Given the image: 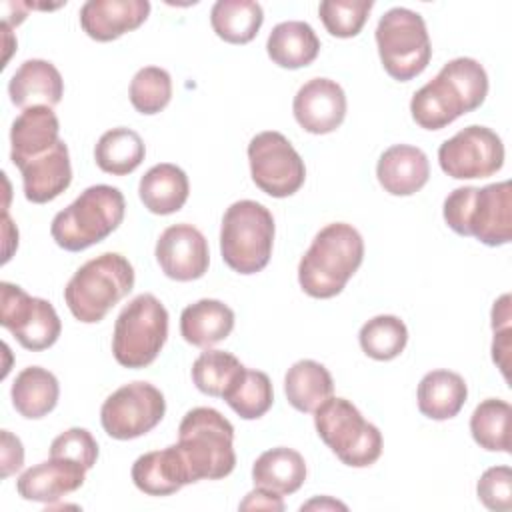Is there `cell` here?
I'll return each mask as SVG.
<instances>
[{
    "instance_id": "6da1fadb",
    "label": "cell",
    "mask_w": 512,
    "mask_h": 512,
    "mask_svg": "<svg viewBox=\"0 0 512 512\" xmlns=\"http://www.w3.org/2000/svg\"><path fill=\"white\" fill-rule=\"evenodd\" d=\"M488 94V74L474 58H454L410 100L412 120L424 130H440L466 112L482 106Z\"/></svg>"
},
{
    "instance_id": "7a4b0ae2",
    "label": "cell",
    "mask_w": 512,
    "mask_h": 512,
    "mask_svg": "<svg viewBox=\"0 0 512 512\" xmlns=\"http://www.w3.org/2000/svg\"><path fill=\"white\" fill-rule=\"evenodd\" d=\"M364 258L360 232L346 222L324 226L298 264L300 288L312 298H334L356 274Z\"/></svg>"
},
{
    "instance_id": "3957f363",
    "label": "cell",
    "mask_w": 512,
    "mask_h": 512,
    "mask_svg": "<svg viewBox=\"0 0 512 512\" xmlns=\"http://www.w3.org/2000/svg\"><path fill=\"white\" fill-rule=\"evenodd\" d=\"M442 214L460 236H474L486 246L508 244L512 238V186L504 180L482 188H456L446 196Z\"/></svg>"
},
{
    "instance_id": "277c9868",
    "label": "cell",
    "mask_w": 512,
    "mask_h": 512,
    "mask_svg": "<svg viewBox=\"0 0 512 512\" xmlns=\"http://www.w3.org/2000/svg\"><path fill=\"white\" fill-rule=\"evenodd\" d=\"M190 480H220L236 466L234 426L218 410L198 406L184 414L176 442Z\"/></svg>"
},
{
    "instance_id": "5b68a950",
    "label": "cell",
    "mask_w": 512,
    "mask_h": 512,
    "mask_svg": "<svg viewBox=\"0 0 512 512\" xmlns=\"http://www.w3.org/2000/svg\"><path fill=\"white\" fill-rule=\"evenodd\" d=\"M134 288V268L118 252H104L82 264L64 288L72 316L84 324L100 322Z\"/></svg>"
},
{
    "instance_id": "8992f818",
    "label": "cell",
    "mask_w": 512,
    "mask_h": 512,
    "mask_svg": "<svg viewBox=\"0 0 512 512\" xmlns=\"http://www.w3.org/2000/svg\"><path fill=\"white\" fill-rule=\"evenodd\" d=\"M126 202L118 188L96 184L60 210L50 226L54 242L68 250H86L108 238L124 220Z\"/></svg>"
},
{
    "instance_id": "52a82bcc",
    "label": "cell",
    "mask_w": 512,
    "mask_h": 512,
    "mask_svg": "<svg viewBox=\"0 0 512 512\" xmlns=\"http://www.w3.org/2000/svg\"><path fill=\"white\" fill-rule=\"evenodd\" d=\"M274 244V218L256 200H238L228 206L220 228V254L238 274H256L266 268Z\"/></svg>"
},
{
    "instance_id": "ba28073f",
    "label": "cell",
    "mask_w": 512,
    "mask_h": 512,
    "mask_svg": "<svg viewBox=\"0 0 512 512\" xmlns=\"http://www.w3.org/2000/svg\"><path fill=\"white\" fill-rule=\"evenodd\" d=\"M314 426L320 440L336 458L352 468L372 466L382 454V434L366 422L360 410L346 398L330 396L314 410Z\"/></svg>"
},
{
    "instance_id": "9c48e42d",
    "label": "cell",
    "mask_w": 512,
    "mask_h": 512,
    "mask_svg": "<svg viewBox=\"0 0 512 512\" xmlns=\"http://www.w3.org/2000/svg\"><path fill=\"white\" fill-rule=\"evenodd\" d=\"M168 338V310L154 294H138L116 318L112 354L124 368L150 366Z\"/></svg>"
},
{
    "instance_id": "30bf717a",
    "label": "cell",
    "mask_w": 512,
    "mask_h": 512,
    "mask_svg": "<svg viewBox=\"0 0 512 512\" xmlns=\"http://www.w3.org/2000/svg\"><path fill=\"white\" fill-rule=\"evenodd\" d=\"M376 46L388 76L408 82L422 74L432 58L424 18L408 8H390L376 26Z\"/></svg>"
},
{
    "instance_id": "8fae6325",
    "label": "cell",
    "mask_w": 512,
    "mask_h": 512,
    "mask_svg": "<svg viewBox=\"0 0 512 512\" xmlns=\"http://www.w3.org/2000/svg\"><path fill=\"white\" fill-rule=\"evenodd\" d=\"M248 162L254 184L272 198L296 194L306 180L302 156L290 140L276 130L260 132L250 140Z\"/></svg>"
},
{
    "instance_id": "7c38bea8",
    "label": "cell",
    "mask_w": 512,
    "mask_h": 512,
    "mask_svg": "<svg viewBox=\"0 0 512 512\" xmlns=\"http://www.w3.org/2000/svg\"><path fill=\"white\" fill-rule=\"evenodd\" d=\"M166 412L164 394L150 382H130L114 390L100 408L104 432L116 440H132L148 434Z\"/></svg>"
},
{
    "instance_id": "4fadbf2b",
    "label": "cell",
    "mask_w": 512,
    "mask_h": 512,
    "mask_svg": "<svg viewBox=\"0 0 512 512\" xmlns=\"http://www.w3.org/2000/svg\"><path fill=\"white\" fill-rule=\"evenodd\" d=\"M0 324L32 352L50 348L62 332V322L48 300L30 296L10 282H0Z\"/></svg>"
},
{
    "instance_id": "5bb4252c",
    "label": "cell",
    "mask_w": 512,
    "mask_h": 512,
    "mask_svg": "<svg viewBox=\"0 0 512 512\" xmlns=\"http://www.w3.org/2000/svg\"><path fill=\"white\" fill-rule=\"evenodd\" d=\"M438 162L456 180L488 178L504 164V144L494 130L472 124L440 144Z\"/></svg>"
},
{
    "instance_id": "9a60e30c",
    "label": "cell",
    "mask_w": 512,
    "mask_h": 512,
    "mask_svg": "<svg viewBox=\"0 0 512 512\" xmlns=\"http://www.w3.org/2000/svg\"><path fill=\"white\" fill-rule=\"evenodd\" d=\"M154 254L162 272L178 282L202 278L210 264V252L204 234L186 222L168 226L160 234Z\"/></svg>"
},
{
    "instance_id": "2e32d148",
    "label": "cell",
    "mask_w": 512,
    "mask_h": 512,
    "mask_svg": "<svg viewBox=\"0 0 512 512\" xmlns=\"http://www.w3.org/2000/svg\"><path fill=\"white\" fill-rule=\"evenodd\" d=\"M292 112L306 132L330 134L344 122L346 94L330 78H312L296 92Z\"/></svg>"
},
{
    "instance_id": "e0dca14e",
    "label": "cell",
    "mask_w": 512,
    "mask_h": 512,
    "mask_svg": "<svg viewBox=\"0 0 512 512\" xmlns=\"http://www.w3.org/2000/svg\"><path fill=\"white\" fill-rule=\"evenodd\" d=\"M86 478V468L70 458L50 456L24 470L16 480V490L24 500L42 502L52 506L62 496L76 492Z\"/></svg>"
},
{
    "instance_id": "ac0fdd59",
    "label": "cell",
    "mask_w": 512,
    "mask_h": 512,
    "mask_svg": "<svg viewBox=\"0 0 512 512\" xmlns=\"http://www.w3.org/2000/svg\"><path fill=\"white\" fill-rule=\"evenodd\" d=\"M148 14V0H88L80 8V26L92 40L112 42L142 26Z\"/></svg>"
},
{
    "instance_id": "d6986e66",
    "label": "cell",
    "mask_w": 512,
    "mask_h": 512,
    "mask_svg": "<svg viewBox=\"0 0 512 512\" xmlns=\"http://www.w3.org/2000/svg\"><path fill=\"white\" fill-rule=\"evenodd\" d=\"M18 170L22 172V186L28 202L46 204L58 198L72 182V166L66 142L58 140L48 152L32 158Z\"/></svg>"
},
{
    "instance_id": "ffe728a7",
    "label": "cell",
    "mask_w": 512,
    "mask_h": 512,
    "mask_svg": "<svg viewBox=\"0 0 512 512\" xmlns=\"http://www.w3.org/2000/svg\"><path fill=\"white\" fill-rule=\"evenodd\" d=\"M130 474L134 486L148 496H170L192 484L188 466L176 444L138 456Z\"/></svg>"
},
{
    "instance_id": "44dd1931",
    "label": "cell",
    "mask_w": 512,
    "mask_h": 512,
    "mask_svg": "<svg viewBox=\"0 0 512 512\" xmlns=\"http://www.w3.org/2000/svg\"><path fill=\"white\" fill-rule=\"evenodd\" d=\"M380 186L392 196H412L430 178L428 156L410 144H394L382 152L376 164Z\"/></svg>"
},
{
    "instance_id": "7402d4cb",
    "label": "cell",
    "mask_w": 512,
    "mask_h": 512,
    "mask_svg": "<svg viewBox=\"0 0 512 512\" xmlns=\"http://www.w3.org/2000/svg\"><path fill=\"white\" fill-rule=\"evenodd\" d=\"M60 122L52 108L32 106L20 112L10 128V160L16 168L48 152L60 140Z\"/></svg>"
},
{
    "instance_id": "603a6c76",
    "label": "cell",
    "mask_w": 512,
    "mask_h": 512,
    "mask_svg": "<svg viewBox=\"0 0 512 512\" xmlns=\"http://www.w3.org/2000/svg\"><path fill=\"white\" fill-rule=\"evenodd\" d=\"M64 94V80L58 68L40 58L20 64L8 82L10 102L22 110L32 106H56Z\"/></svg>"
},
{
    "instance_id": "cb8c5ba5",
    "label": "cell",
    "mask_w": 512,
    "mask_h": 512,
    "mask_svg": "<svg viewBox=\"0 0 512 512\" xmlns=\"http://www.w3.org/2000/svg\"><path fill=\"white\" fill-rule=\"evenodd\" d=\"M234 328V312L228 304L202 298L188 304L180 314L182 338L198 348H210L230 336Z\"/></svg>"
},
{
    "instance_id": "d4e9b609",
    "label": "cell",
    "mask_w": 512,
    "mask_h": 512,
    "mask_svg": "<svg viewBox=\"0 0 512 512\" xmlns=\"http://www.w3.org/2000/svg\"><path fill=\"white\" fill-rule=\"evenodd\" d=\"M190 194L186 172L170 162L152 166L138 184V196L152 214L168 216L178 212Z\"/></svg>"
},
{
    "instance_id": "484cf974",
    "label": "cell",
    "mask_w": 512,
    "mask_h": 512,
    "mask_svg": "<svg viewBox=\"0 0 512 512\" xmlns=\"http://www.w3.org/2000/svg\"><path fill=\"white\" fill-rule=\"evenodd\" d=\"M266 52L280 68L296 70L312 64L320 52V40L314 28L302 20L280 22L266 40Z\"/></svg>"
},
{
    "instance_id": "4316f807",
    "label": "cell",
    "mask_w": 512,
    "mask_h": 512,
    "mask_svg": "<svg viewBox=\"0 0 512 512\" xmlns=\"http://www.w3.org/2000/svg\"><path fill=\"white\" fill-rule=\"evenodd\" d=\"M418 410L430 420L454 418L466 398L468 386L464 378L450 370H432L418 384Z\"/></svg>"
},
{
    "instance_id": "83f0119b",
    "label": "cell",
    "mask_w": 512,
    "mask_h": 512,
    "mask_svg": "<svg viewBox=\"0 0 512 512\" xmlns=\"http://www.w3.org/2000/svg\"><path fill=\"white\" fill-rule=\"evenodd\" d=\"M60 396L56 376L42 366H28L14 378L10 398L16 412L28 420H38L50 414Z\"/></svg>"
},
{
    "instance_id": "f1b7e54d",
    "label": "cell",
    "mask_w": 512,
    "mask_h": 512,
    "mask_svg": "<svg viewBox=\"0 0 512 512\" xmlns=\"http://www.w3.org/2000/svg\"><path fill=\"white\" fill-rule=\"evenodd\" d=\"M306 480V462L300 452L278 446L262 452L252 466L254 486L274 490L278 494H294Z\"/></svg>"
},
{
    "instance_id": "f546056e",
    "label": "cell",
    "mask_w": 512,
    "mask_h": 512,
    "mask_svg": "<svg viewBox=\"0 0 512 512\" xmlns=\"http://www.w3.org/2000/svg\"><path fill=\"white\" fill-rule=\"evenodd\" d=\"M284 392L298 412H314L334 392V382L324 364L316 360L294 362L284 376Z\"/></svg>"
},
{
    "instance_id": "4dcf8cb0",
    "label": "cell",
    "mask_w": 512,
    "mask_h": 512,
    "mask_svg": "<svg viewBox=\"0 0 512 512\" xmlns=\"http://www.w3.org/2000/svg\"><path fill=\"white\" fill-rule=\"evenodd\" d=\"M262 22V6L252 0H218L210 10L212 30L228 44H248Z\"/></svg>"
},
{
    "instance_id": "1f68e13d",
    "label": "cell",
    "mask_w": 512,
    "mask_h": 512,
    "mask_svg": "<svg viewBox=\"0 0 512 512\" xmlns=\"http://www.w3.org/2000/svg\"><path fill=\"white\" fill-rule=\"evenodd\" d=\"M146 156V146L138 132L130 128L106 130L94 148L96 166L112 176H126L134 172Z\"/></svg>"
},
{
    "instance_id": "d6a6232c",
    "label": "cell",
    "mask_w": 512,
    "mask_h": 512,
    "mask_svg": "<svg viewBox=\"0 0 512 512\" xmlns=\"http://www.w3.org/2000/svg\"><path fill=\"white\" fill-rule=\"evenodd\" d=\"M510 418L512 408L506 400H482L470 416V432L474 442L488 452L510 454Z\"/></svg>"
},
{
    "instance_id": "836d02e7",
    "label": "cell",
    "mask_w": 512,
    "mask_h": 512,
    "mask_svg": "<svg viewBox=\"0 0 512 512\" xmlns=\"http://www.w3.org/2000/svg\"><path fill=\"white\" fill-rule=\"evenodd\" d=\"M242 362L224 350H206L192 364V382L202 394L224 398L244 374Z\"/></svg>"
},
{
    "instance_id": "e575fe53",
    "label": "cell",
    "mask_w": 512,
    "mask_h": 512,
    "mask_svg": "<svg viewBox=\"0 0 512 512\" xmlns=\"http://www.w3.org/2000/svg\"><path fill=\"white\" fill-rule=\"evenodd\" d=\"M358 340L366 356L386 362L404 352L408 342V328L398 316L380 314L370 318L360 328Z\"/></svg>"
},
{
    "instance_id": "d590c367",
    "label": "cell",
    "mask_w": 512,
    "mask_h": 512,
    "mask_svg": "<svg viewBox=\"0 0 512 512\" xmlns=\"http://www.w3.org/2000/svg\"><path fill=\"white\" fill-rule=\"evenodd\" d=\"M224 400L240 418L258 420L272 408V382L266 372L246 368L238 382L224 394Z\"/></svg>"
},
{
    "instance_id": "8d00e7d4",
    "label": "cell",
    "mask_w": 512,
    "mask_h": 512,
    "mask_svg": "<svg viewBox=\"0 0 512 512\" xmlns=\"http://www.w3.org/2000/svg\"><path fill=\"white\" fill-rule=\"evenodd\" d=\"M128 96L140 114H158L172 98V78L160 66H144L134 74Z\"/></svg>"
},
{
    "instance_id": "74e56055",
    "label": "cell",
    "mask_w": 512,
    "mask_h": 512,
    "mask_svg": "<svg viewBox=\"0 0 512 512\" xmlns=\"http://www.w3.org/2000/svg\"><path fill=\"white\" fill-rule=\"evenodd\" d=\"M372 6V0H324L318 6V14L328 34L352 38L364 28Z\"/></svg>"
},
{
    "instance_id": "f35d334b",
    "label": "cell",
    "mask_w": 512,
    "mask_h": 512,
    "mask_svg": "<svg viewBox=\"0 0 512 512\" xmlns=\"http://www.w3.org/2000/svg\"><path fill=\"white\" fill-rule=\"evenodd\" d=\"M50 456L70 458L90 470L98 460V442L86 428H68L50 444Z\"/></svg>"
},
{
    "instance_id": "ab89813d",
    "label": "cell",
    "mask_w": 512,
    "mask_h": 512,
    "mask_svg": "<svg viewBox=\"0 0 512 512\" xmlns=\"http://www.w3.org/2000/svg\"><path fill=\"white\" fill-rule=\"evenodd\" d=\"M478 500L494 512L512 510V470L510 466H492L482 472L476 484Z\"/></svg>"
},
{
    "instance_id": "60d3db41",
    "label": "cell",
    "mask_w": 512,
    "mask_h": 512,
    "mask_svg": "<svg viewBox=\"0 0 512 512\" xmlns=\"http://www.w3.org/2000/svg\"><path fill=\"white\" fill-rule=\"evenodd\" d=\"M24 464V446L18 436L10 430H2V450H0V478H8L18 472Z\"/></svg>"
},
{
    "instance_id": "b9f144b4",
    "label": "cell",
    "mask_w": 512,
    "mask_h": 512,
    "mask_svg": "<svg viewBox=\"0 0 512 512\" xmlns=\"http://www.w3.org/2000/svg\"><path fill=\"white\" fill-rule=\"evenodd\" d=\"M238 508L240 510H272V512L278 510V512H282L284 500H282V494L262 488V486H256L252 492H248L244 496V500L238 504Z\"/></svg>"
},
{
    "instance_id": "7bdbcfd3",
    "label": "cell",
    "mask_w": 512,
    "mask_h": 512,
    "mask_svg": "<svg viewBox=\"0 0 512 512\" xmlns=\"http://www.w3.org/2000/svg\"><path fill=\"white\" fill-rule=\"evenodd\" d=\"M510 352H512V328L504 326V328L494 330L492 360L500 368V372L506 380H508V368H510Z\"/></svg>"
},
{
    "instance_id": "ee69618b",
    "label": "cell",
    "mask_w": 512,
    "mask_h": 512,
    "mask_svg": "<svg viewBox=\"0 0 512 512\" xmlns=\"http://www.w3.org/2000/svg\"><path fill=\"white\" fill-rule=\"evenodd\" d=\"M512 312H510V294H502L492 306V330L510 326Z\"/></svg>"
},
{
    "instance_id": "f6af8a7d",
    "label": "cell",
    "mask_w": 512,
    "mask_h": 512,
    "mask_svg": "<svg viewBox=\"0 0 512 512\" xmlns=\"http://www.w3.org/2000/svg\"><path fill=\"white\" fill-rule=\"evenodd\" d=\"M336 508L346 510V504H342V502H338V500H334V498H330V496L314 498V500H310V502H306V504L300 506L302 512H304V510H336Z\"/></svg>"
}]
</instances>
